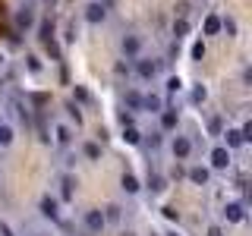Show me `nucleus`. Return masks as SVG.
I'll return each instance as SVG.
<instances>
[{
  "label": "nucleus",
  "instance_id": "5701e85b",
  "mask_svg": "<svg viewBox=\"0 0 252 236\" xmlns=\"http://www.w3.org/2000/svg\"><path fill=\"white\" fill-rule=\"evenodd\" d=\"M205 98H208V88H205V85H195L192 94H189V101H192V104H205Z\"/></svg>",
  "mask_w": 252,
  "mask_h": 236
},
{
  "label": "nucleus",
  "instance_id": "4468645a",
  "mask_svg": "<svg viewBox=\"0 0 252 236\" xmlns=\"http://www.w3.org/2000/svg\"><path fill=\"white\" fill-rule=\"evenodd\" d=\"M142 110H148V114H161V110H164V94L161 91L142 94Z\"/></svg>",
  "mask_w": 252,
  "mask_h": 236
},
{
  "label": "nucleus",
  "instance_id": "473e14b6",
  "mask_svg": "<svg viewBox=\"0 0 252 236\" xmlns=\"http://www.w3.org/2000/svg\"><path fill=\"white\" fill-rule=\"evenodd\" d=\"M120 123L123 126H132V114H126V110H123V114H120Z\"/></svg>",
  "mask_w": 252,
  "mask_h": 236
},
{
  "label": "nucleus",
  "instance_id": "9d476101",
  "mask_svg": "<svg viewBox=\"0 0 252 236\" xmlns=\"http://www.w3.org/2000/svg\"><path fill=\"white\" fill-rule=\"evenodd\" d=\"M38 211H41V217L54 220V224H60V202L54 199V195H41V202H38Z\"/></svg>",
  "mask_w": 252,
  "mask_h": 236
},
{
  "label": "nucleus",
  "instance_id": "39448f33",
  "mask_svg": "<svg viewBox=\"0 0 252 236\" xmlns=\"http://www.w3.org/2000/svg\"><path fill=\"white\" fill-rule=\"evenodd\" d=\"M192 151H195V142L189 139V136H173L170 139V154H173V161H189L192 157Z\"/></svg>",
  "mask_w": 252,
  "mask_h": 236
},
{
  "label": "nucleus",
  "instance_id": "a211bd4d",
  "mask_svg": "<svg viewBox=\"0 0 252 236\" xmlns=\"http://www.w3.org/2000/svg\"><path fill=\"white\" fill-rule=\"evenodd\" d=\"M123 104L129 107V114H136V110H142V94L136 88H126L123 91Z\"/></svg>",
  "mask_w": 252,
  "mask_h": 236
},
{
  "label": "nucleus",
  "instance_id": "72a5a7b5",
  "mask_svg": "<svg viewBox=\"0 0 252 236\" xmlns=\"http://www.w3.org/2000/svg\"><path fill=\"white\" fill-rule=\"evenodd\" d=\"M29 236H47V233H41V230H32V233H29Z\"/></svg>",
  "mask_w": 252,
  "mask_h": 236
},
{
  "label": "nucleus",
  "instance_id": "bb28decb",
  "mask_svg": "<svg viewBox=\"0 0 252 236\" xmlns=\"http://www.w3.org/2000/svg\"><path fill=\"white\" fill-rule=\"evenodd\" d=\"M66 114H69V120H76V126L82 123V114H79V104H73V101H69V104H66Z\"/></svg>",
  "mask_w": 252,
  "mask_h": 236
},
{
  "label": "nucleus",
  "instance_id": "e433bc0d",
  "mask_svg": "<svg viewBox=\"0 0 252 236\" xmlns=\"http://www.w3.org/2000/svg\"><path fill=\"white\" fill-rule=\"evenodd\" d=\"M0 63H3V57H0Z\"/></svg>",
  "mask_w": 252,
  "mask_h": 236
},
{
  "label": "nucleus",
  "instance_id": "393cba45",
  "mask_svg": "<svg viewBox=\"0 0 252 236\" xmlns=\"http://www.w3.org/2000/svg\"><path fill=\"white\" fill-rule=\"evenodd\" d=\"M148 189H152V192H164V189H167V186H164V177H161V173H152V179H148Z\"/></svg>",
  "mask_w": 252,
  "mask_h": 236
},
{
  "label": "nucleus",
  "instance_id": "f8f14e48",
  "mask_svg": "<svg viewBox=\"0 0 252 236\" xmlns=\"http://www.w3.org/2000/svg\"><path fill=\"white\" fill-rule=\"evenodd\" d=\"M82 157H85V161H101V157H104V145H101V142L98 139H85L82 142Z\"/></svg>",
  "mask_w": 252,
  "mask_h": 236
},
{
  "label": "nucleus",
  "instance_id": "a878e982",
  "mask_svg": "<svg viewBox=\"0 0 252 236\" xmlns=\"http://www.w3.org/2000/svg\"><path fill=\"white\" fill-rule=\"evenodd\" d=\"M186 31H189V22L186 19H177V22H173V35H177V38H186Z\"/></svg>",
  "mask_w": 252,
  "mask_h": 236
},
{
  "label": "nucleus",
  "instance_id": "423d86ee",
  "mask_svg": "<svg viewBox=\"0 0 252 236\" xmlns=\"http://www.w3.org/2000/svg\"><path fill=\"white\" fill-rule=\"evenodd\" d=\"M233 161V151H227L224 145H215L208 151V170H227Z\"/></svg>",
  "mask_w": 252,
  "mask_h": 236
},
{
  "label": "nucleus",
  "instance_id": "2f4dec72",
  "mask_svg": "<svg viewBox=\"0 0 252 236\" xmlns=\"http://www.w3.org/2000/svg\"><path fill=\"white\" fill-rule=\"evenodd\" d=\"M205 236H224V227H220V224H211V227H208V233H205Z\"/></svg>",
  "mask_w": 252,
  "mask_h": 236
},
{
  "label": "nucleus",
  "instance_id": "aec40b11",
  "mask_svg": "<svg viewBox=\"0 0 252 236\" xmlns=\"http://www.w3.org/2000/svg\"><path fill=\"white\" fill-rule=\"evenodd\" d=\"M202 31H205V35H220V13H208V16H205Z\"/></svg>",
  "mask_w": 252,
  "mask_h": 236
},
{
  "label": "nucleus",
  "instance_id": "6e6552de",
  "mask_svg": "<svg viewBox=\"0 0 252 236\" xmlns=\"http://www.w3.org/2000/svg\"><path fill=\"white\" fill-rule=\"evenodd\" d=\"M76 177H73V173H60V179H57V195H60V199L57 202H73L76 199Z\"/></svg>",
  "mask_w": 252,
  "mask_h": 236
},
{
  "label": "nucleus",
  "instance_id": "f704fd0d",
  "mask_svg": "<svg viewBox=\"0 0 252 236\" xmlns=\"http://www.w3.org/2000/svg\"><path fill=\"white\" fill-rule=\"evenodd\" d=\"M120 236H136V233H132V230H123V233H120Z\"/></svg>",
  "mask_w": 252,
  "mask_h": 236
},
{
  "label": "nucleus",
  "instance_id": "0eeeda50",
  "mask_svg": "<svg viewBox=\"0 0 252 236\" xmlns=\"http://www.w3.org/2000/svg\"><path fill=\"white\" fill-rule=\"evenodd\" d=\"M177 129H180V110L164 107L158 114V132H177Z\"/></svg>",
  "mask_w": 252,
  "mask_h": 236
},
{
  "label": "nucleus",
  "instance_id": "f03ea898",
  "mask_svg": "<svg viewBox=\"0 0 252 236\" xmlns=\"http://www.w3.org/2000/svg\"><path fill=\"white\" fill-rule=\"evenodd\" d=\"M82 230L89 233V236H101L107 230V217H104V211L101 208H85L82 211Z\"/></svg>",
  "mask_w": 252,
  "mask_h": 236
},
{
  "label": "nucleus",
  "instance_id": "b1692460",
  "mask_svg": "<svg viewBox=\"0 0 252 236\" xmlns=\"http://www.w3.org/2000/svg\"><path fill=\"white\" fill-rule=\"evenodd\" d=\"M220 31H227V35H236V19L233 16H220Z\"/></svg>",
  "mask_w": 252,
  "mask_h": 236
},
{
  "label": "nucleus",
  "instance_id": "c9c22d12",
  "mask_svg": "<svg viewBox=\"0 0 252 236\" xmlns=\"http://www.w3.org/2000/svg\"><path fill=\"white\" fill-rule=\"evenodd\" d=\"M167 236H177V233H167Z\"/></svg>",
  "mask_w": 252,
  "mask_h": 236
},
{
  "label": "nucleus",
  "instance_id": "9b49d317",
  "mask_svg": "<svg viewBox=\"0 0 252 236\" xmlns=\"http://www.w3.org/2000/svg\"><path fill=\"white\" fill-rule=\"evenodd\" d=\"M224 220L227 224H243V220H246V205L243 202H227L224 205Z\"/></svg>",
  "mask_w": 252,
  "mask_h": 236
},
{
  "label": "nucleus",
  "instance_id": "2eb2a0df",
  "mask_svg": "<svg viewBox=\"0 0 252 236\" xmlns=\"http://www.w3.org/2000/svg\"><path fill=\"white\" fill-rule=\"evenodd\" d=\"M220 136H224V148H227V151H233V148H243V145H246V139H243V132L236 129V126L224 129Z\"/></svg>",
  "mask_w": 252,
  "mask_h": 236
},
{
  "label": "nucleus",
  "instance_id": "c756f323",
  "mask_svg": "<svg viewBox=\"0 0 252 236\" xmlns=\"http://www.w3.org/2000/svg\"><path fill=\"white\" fill-rule=\"evenodd\" d=\"M192 57H195V60H202V57H205V44H202V41H195V44H192Z\"/></svg>",
  "mask_w": 252,
  "mask_h": 236
},
{
  "label": "nucleus",
  "instance_id": "ddd939ff",
  "mask_svg": "<svg viewBox=\"0 0 252 236\" xmlns=\"http://www.w3.org/2000/svg\"><path fill=\"white\" fill-rule=\"evenodd\" d=\"M186 177H189V183H192V186H208L211 170L205 167V164H192V167L186 170Z\"/></svg>",
  "mask_w": 252,
  "mask_h": 236
},
{
  "label": "nucleus",
  "instance_id": "cd10ccee",
  "mask_svg": "<svg viewBox=\"0 0 252 236\" xmlns=\"http://www.w3.org/2000/svg\"><path fill=\"white\" fill-rule=\"evenodd\" d=\"M167 88L170 91H183V79H180V76H170L167 79Z\"/></svg>",
  "mask_w": 252,
  "mask_h": 236
},
{
  "label": "nucleus",
  "instance_id": "c85d7f7f",
  "mask_svg": "<svg viewBox=\"0 0 252 236\" xmlns=\"http://www.w3.org/2000/svg\"><path fill=\"white\" fill-rule=\"evenodd\" d=\"M29 69H32V73H41V63H38V57H35V54H29Z\"/></svg>",
  "mask_w": 252,
  "mask_h": 236
},
{
  "label": "nucleus",
  "instance_id": "7c9ffc66",
  "mask_svg": "<svg viewBox=\"0 0 252 236\" xmlns=\"http://www.w3.org/2000/svg\"><path fill=\"white\" fill-rule=\"evenodd\" d=\"M208 129L215 132V136H220V117H211V123H208Z\"/></svg>",
  "mask_w": 252,
  "mask_h": 236
},
{
  "label": "nucleus",
  "instance_id": "1a4fd4ad",
  "mask_svg": "<svg viewBox=\"0 0 252 236\" xmlns=\"http://www.w3.org/2000/svg\"><path fill=\"white\" fill-rule=\"evenodd\" d=\"M120 51H123L126 60L142 57V35H123V38H120Z\"/></svg>",
  "mask_w": 252,
  "mask_h": 236
},
{
  "label": "nucleus",
  "instance_id": "20e7f679",
  "mask_svg": "<svg viewBox=\"0 0 252 236\" xmlns=\"http://www.w3.org/2000/svg\"><path fill=\"white\" fill-rule=\"evenodd\" d=\"M82 19L89 22V26H104L107 22V3L104 0H89L82 10Z\"/></svg>",
  "mask_w": 252,
  "mask_h": 236
},
{
  "label": "nucleus",
  "instance_id": "6ab92c4d",
  "mask_svg": "<svg viewBox=\"0 0 252 236\" xmlns=\"http://www.w3.org/2000/svg\"><path fill=\"white\" fill-rule=\"evenodd\" d=\"M13 139H16V129H13V123L0 120V148H10V145H13Z\"/></svg>",
  "mask_w": 252,
  "mask_h": 236
},
{
  "label": "nucleus",
  "instance_id": "4be33fe9",
  "mask_svg": "<svg viewBox=\"0 0 252 236\" xmlns=\"http://www.w3.org/2000/svg\"><path fill=\"white\" fill-rule=\"evenodd\" d=\"M89 101H92L89 88L85 85H73V104H89Z\"/></svg>",
  "mask_w": 252,
  "mask_h": 236
},
{
  "label": "nucleus",
  "instance_id": "dca6fc26",
  "mask_svg": "<svg viewBox=\"0 0 252 236\" xmlns=\"http://www.w3.org/2000/svg\"><path fill=\"white\" fill-rule=\"evenodd\" d=\"M54 142H57L60 148H69V142H73V129H69L66 123H54Z\"/></svg>",
  "mask_w": 252,
  "mask_h": 236
},
{
  "label": "nucleus",
  "instance_id": "f257e3e1",
  "mask_svg": "<svg viewBox=\"0 0 252 236\" xmlns=\"http://www.w3.org/2000/svg\"><path fill=\"white\" fill-rule=\"evenodd\" d=\"M13 26H16V31H32L38 26V3H35V0H26V3L16 10Z\"/></svg>",
  "mask_w": 252,
  "mask_h": 236
},
{
  "label": "nucleus",
  "instance_id": "f3484780",
  "mask_svg": "<svg viewBox=\"0 0 252 236\" xmlns=\"http://www.w3.org/2000/svg\"><path fill=\"white\" fill-rule=\"evenodd\" d=\"M120 186H123L126 195H139L142 192V183H139L136 173H123V177H120Z\"/></svg>",
  "mask_w": 252,
  "mask_h": 236
},
{
  "label": "nucleus",
  "instance_id": "7ed1b4c3",
  "mask_svg": "<svg viewBox=\"0 0 252 236\" xmlns=\"http://www.w3.org/2000/svg\"><path fill=\"white\" fill-rule=\"evenodd\" d=\"M132 73H136L142 82H155V79L161 76V60H155V57H136V60H132Z\"/></svg>",
  "mask_w": 252,
  "mask_h": 236
},
{
  "label": "nucleus",
  "instance_id": "412c9836",
  "mask_svg": "<svg viewBox=\"0 0 252 236\" xmlns=\"http://www.w3.org/2000/svg\"><path fill=\"white\" fill-rule=\"evenodd\" d=\"M123 142L126 145H142V132L136 126H123Z\"/></svg>",
  "mask_w": 252,
  "mask_h": 236
}]
</instances>
